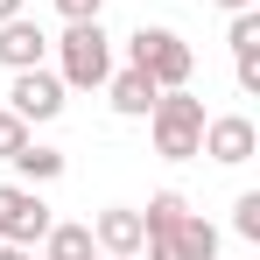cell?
I'll list each match as a JSON object with an SVG mask.
<instances>
[{"label": "cell", "instance_id": "cell-1", "mask_svg": "<svg viewBox=\"0 0 260 260\" xmlns=\"http://www.w3.org/2000/svg\"><path fill=\"white\" fill-rule=\"evenodd\" d=\"M204 99H190V85L176 91H155L148 106V134H155V155L162 162H197V141H204Z\"/></svg>", "mask_w": 260, "mask_h": 260}, {"label": "cell", "instance_id": "cell-19", "mask_svg": "<svg viewBox=\"0 0 260 260\" xmlns=\"http://www.w3.org/2000/svg\"><path fill=\"white\" fill-rule=\"evenodd\" d=\"M211 7H225V14H246V7H260V0H211Z\"/></svg>", "mask_w": 260, "mask_h": 260}, {"label": "cell", "instance_id": "cell-14", "mask_svg": "<svg viewBox=\"0 0 260 260\" xmlns=\"http://www.w3.org/2000/svg\"><path fill=\"white\" fill-rule=\"evenodd\" d=\"M232 232L260 246V190H239V204H232Z\"/></svg>", "mask_w": 260, "mask_h": 260}, {"label": "cell", "instance_id": "cell-15", "mask_svg": "<svg viewBox=\"0 0 260 260\" xmlns=\"http://www.w3.org/2000/svg\"><path fill=\"white\" fill-rule=\"evenodd\" d=\"M28 141H36V127H28V120H14V113H7V120H0V162H14V155H21V148H28Z\"/></svg>", "mask_w": 260, "mask_h": 260}, {"label": "cell", "instance_id": "cell-5", "mask_svg": "<svg viewBox=\"0 0 260 260\" xmlns=\"http://www.w3.org/2000/svg\"><path fill=\"white\" fill-rule=\"evenodd\" d=\"M141 246H148V260H218V225L197 218V211H183L176 225L148 232Z\"/></svg>", "mask_w": 260, "mask_h": 260}, {"label": "cell", "instance_id": "cell-6", "mask_svg": "<svg viewBox=\"0 0 260 260\" xmlns=\"http://www.w3.org/2000/svg\"><path fill=\"white\" fill-rule=\"evenodd\" d=\"M14 120H28V127H43V120H56L63 113V78L56 71H14V85H7V99H0Z\"/></svg>", "mask_w": 260, "mask_h": 260}, {"label": "cell", "instance_id": "cell-4", "mask_svg": "<svg viewBox=\"0 0 260 260\" xmlns=\"http://www.w3.org/2000/svg\"><path fill=\"white\" fill-rule=\"evenodd\" d=\"M56 225L43 204V190H28V183H0V239L7 246H43V232Z\"/></svg>", "mask_w": 260, "mask_h": 260}, {"label": "cell", "instance_id": "cell-16", "mask_svg": "<svg viewBox=\"0 0 260 260\" xmlns=\"http://www.w3.org/2000/svg\"><path fill=\"white\" fill-rule=\"evenodd\" d=\"M232 71H239V91L253 99L260 91V49H232Z\"/></svg>", "mask_w": 260, "mask_h": 260}, {"label": "cell", "instance_id": "cell-2", "mask_svg": "<svg viewBox=\"0 0 260 260\" xmlns=\"http://www.w3.org/2000/svg\"><path fill=\"white\" fill-rule=\"evenodd\" d=\"M56 78L63 91H99L113 78V36L99 28V21H63V36H56Z\"/></svg>", "mask_w": 260, "mask_h": 260}, {"label": "cell", "instance_id": "cell-17", "mask_svg": "<svg viewBox=\"0 0 260 260\" xmlns=\"http://www.w3.org/2000/svg\"><path fill=\"white\" fill-rule=\"evenodd\" d=\"M99 7H106V0H56L63 21H99Z\"/></svg>", "mask_w": 260, "mask_h": 260}, {"label": "cell", "instance_id": "cell-21", "mask_svg": "<svg viewBox=\"0 0 260 260\" xmlns=\"http://www.w3.org/2000/svg\"><path fill=\"white\" fill-rule=\"evenodd\" d=\"M0 120H7V106H0Z\"/></svg>", "mask_w": 260, "mask_h": 260}, {"label": "cell", "instance_id": "cell-18", "mask_svg": "<svg viewBox=\"0 0 260 260\" xmlns=\"http://www.w3.org/2000/svg\"><path fill=\"white\" fill-rule=\"evenodd\" d=\"M0 260H36V246H7V239H0Z\"/></svg>", "mask_w": 260, "mask_h": 260}, {"label": "cell", "instance_id": "cell-22", "mask_svg": "<svg viewBox=\"0 0 260 260\" xmlns=\"http://www.w3.org/2000/svg\"><path fill=\"white\" fill-rule=\"evenodd\" d=\"M106 260H113V253H106Z\"/></svg>", "mask_w": 260, "mask_h": 260}, {"label": "cell", "instance_id": "cell-3", "mask_svg": "<svg viewBox=\"0 0 260 260\" xmlns=\"http://www.w3.org/2000/svg\"><path fill=\"white\" fill-rule=\"evenodd\" d=\"M127 63H134V71H148L162 91H176V85H190V71H197V49L183 43L176 28H148V21H141V28L127 36Z\"/></svg>", "mask_w": 260, "mask_h": 260}, {"label": "cell", "instance_id": "cell-9", "mask_svg": "<svg viewBox=\"0 0 260 260\" xmlns=\"http://www.w3.org/2000/svg\"><path fill=\"white\" fill-rule=\"evenodd\" d=\"M43 56H49V36L36 28V21H28V14L0 21V63H7V71H36Z\"/></svg>", "mask_w": 260, "mask_h": 260}, {"label": "cell", "instance_id": "cell-10", "mask_svg": "<svg viewBox=\"0 0 260 260\" xmlns=\"http://www.w3.org/2000/svg\"><path fill=\"white\" fill-rule=\"evenodd\" d=\"M99 91L113 99V113H120V120H148V106H155V91H162V85H155L148 71H134V63H127V71H113Z\"/></svg>", "mask_w": 260, "mask_h": 260}, {"label": "cell", "instance_id": "cell-12", "mask_svg": "<svg viewBox=\"0 0 260 260\" xmlns=\"http://www.w3.org/2000/svg\"><path fill=\"white\" fill-rule=\"evenodd\" d=\"M14 176H21L28 190H43V183H56V176H63V148H43V141H28V148L14 155Z\"/></svg>", "mask_w": 260, "mask_h": 260}, {"label": "cell", "instance_id": "cell-8", "mask_svg": "<svg viewBox=\"0 0 260 260\" xmlns=\"http://www.w3.org/2000/svg\"><path fill=\"white\" fill-rule=\"evenodd\" d=\"M91 239H99V253L134 260V253H141V239H148V225H141V211H134V204H106V211L91 218Z\"/></svg>", "mask_w": 260, "mask_h": 260}, {"label": "cell", "instance_id": "cell-13", "mask_svg": "<svg viewBox=\"0 0 260 260\" xmlns=\"http://www.w3.org/2000/svg\"><path fill=\"white\" fill-rule=\"evenodd\" d=\"M183 211H190V197H183V190H155V197H148V211H141V225H148V232H162V225H176Z\"/></svg>", "mask_w": 260, "mask_h": 260}, {"label": "cell", "instance_id": "cell-11", "mask_svg": "<svg viewBox=\"0 0 260 260\" xmlns=\"http://www.w3.org/2000/svg\"><path fill=\"white\" fill-rule=\"evenodd\" d=\"M43 260H99V239H91V225H49L43 232Z\"/></svg>", "mask_w": 260, "mask_h": 260}, {"label": "cell", "instance_id": "cell-20", "mask_svg": "<svg viewBox=\"0 0 260 260\" xmlns=\"http://www.w3.org/2000/svg\"><path fill=\"white\" fill-rule=\"evenodd\" d=\"M21 7H28V0H0V21H14V14H21Z\"/></svg>", "mask_w": 260, "mask_h": 260}, {"label": "cell", "instance_id": "cell-7", "mask_svg": "<svg viewBox=\"0 0 260 260\" xmlns=\"http://www.w3.org/2000/svg\"><path fill=\"white\" fill-rule=\"evenodd\" d=\"M260 134L246 113H218V120H204V141H197V155H211V162H225V169H239V162H253Z\"/></svg>", "mask_w": 260, "mask_h": 260}]
</instances>
